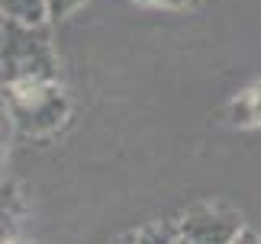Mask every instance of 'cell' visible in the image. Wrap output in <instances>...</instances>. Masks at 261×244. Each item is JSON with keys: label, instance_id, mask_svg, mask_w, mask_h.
<instances>
[{"label": "cell", "instance_id": "1", "mask_svg": "<svg viewBox=\"0 0 261 244\" xmlns=\"http://www.w3.org/2000/svg\"><path fill=\"white\" fill-rule=\"evenodd\" d=\"M0 61L13 84H33L48 80L55 74V55L48 45L45 26H19L7 23L0 39Z\"/></svg>", "mask_w": 261, "mask_h": 244}, {"label": "cell", "instance_id": "2", "mask_svg": "<svg viewBox=\"0 0 261 244\" xmlns=\"http://www.w3.org/2000/svg\"><path fill=\"white\" fill-rule=\"evenodd\" d=\"M13 116L19 129L33 132V135H45L62 126L68 113V103L48 80H33V84H13Z\"/></svg>", "mask_w": 261, "mask_h": 244}, {"label": "cell", "instance_id": "3", "mask_svg": "<svg viewBox=\"0 0 261 244\" xmlns=\"http://www.w3.org/2000/svg\"><path fill=\"white\" fill-rule=\"evenodd\" d=\"M242 231V219L229 209H190L180 225V238L187 241H232Z\"/></svg>", "mask_w": 261, "mask_h": 244}, {"label": "cell", "instance_id": "4", "mask_svg": "<svg viewBox=\"0 0 261 244\" xmlns=\"http://www.w3.org/2000/svg\"><path fill=\"white\" fill-rule=\"evenodd\" d=\"M0 13L7 23L19 26H45L48 19V0H0Z\"/></svg>", "mask_w": 261, "mask_h": 244}, {"label": "cell", "instance_id": "5", "mask_svg": "<svg viewBox=\"0 0 261 244\" xmlns=\"http://www.w3.org/2000/svg\"><path fill=\"white\" fill-rule=\"evenodd\" d=\"M84 4L87 0H48V16L58 23V19H68L74 10H81Z\"/></svg>", "mask_w": 261, "mask_h": 244}, {"label": "cell", "instance_id": "6", "mask_svg": "<svg viewBox=\"0 0 261 244\" xmlns=\"http://www.w3.org/2000/svg\"><path fill=\"white\" fill-rule=\"evenodd\" d=\"M142 7H158V10H187V7H197L200 0H136Z\"/></svg>", "mask_w": 261, "mask_h": 244}, {"label": "cell", "instance_id": "7", "mask_svg": "<svg viewBox=\"0 0 261 244\" xmlns=\"http://www.w3.org/2000/svg\"><path fill=\"white\" fill-rule=\"evenodd\" d=\"M0 151H4V129H0Z\"/></svg>", "mask_w": 261, "mask_h": 244}]
</instances>
